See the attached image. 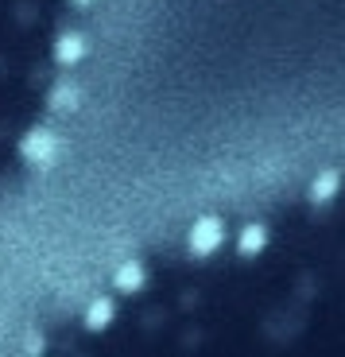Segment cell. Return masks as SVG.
I'll return each instance as SVG.
<instances>
[{
  "instance_id": "3",
  "label": "cell",
  "mask_w": 345,
  "mask_h": 357,
  "mask_svg": "<svg viewBox=\"0 0 345 357\" xmlns=\"http://www.w3.org/2000/svg\"><path fill=\"white\" fill-rule=\"evenodd\" d=\"M59 54H62V59H78V54H82V43H78V39H62Z\"/></svg>"
},
{
  "instance_id": "1",
  "label": "cell",
  "mask_w": 345,
  "mask_h": 357,
  "mask_svg": "<svg viewBox=\"0 0 345 357\" xmlns=\"http://www.w3.org/2000/svg\"><path fill=\"white\" fill-rule=\"evenodd\" d=\"M217 237H222V225H217V222H202L194 229V249L198 252H210L213 245H217Z\"/></svg>"
},
{
  "instance_id": "7",
  "label": "cell",
  "mask_w": 345,
  "mask_h": 357,
  "mask_svg": "<svg viewBox=\"0 0 345 357\" xmlns=\"http://www.w3.org/2000/svg\"><path fill=\"white\" fill-rule=\"evenodd\" d=\"M105 319H109V303L93 307V319H89V322H93V326H101V322H105Z\"/></svg>"
},
{
  "instance_id": "4",
  "label": "cell",
  "mask_w": 345,
  "mask_h": 357,
  "mask_svg": "<svg viewBox=\"0 0 345 357\" xmlns=\"http://www.w3.org/2000/svg\"><path fill=\"white\" fill-rule=\"evenodd\" d=\"M260 241H264V237H260V229H248L240 245H245V252H256V249H260Z\"/></svg>"
},
{
  "instance_id": "5",
  "label": "cell",
  "mask_w": 345,
  "mask_h": 357,
  "mask_svg": "<svg viewBox=\"0 0 345 357\" xmlns=\"http://www.w3.org/2000/svg\"><path fill=\"white\" fill-rule=\"evenodd\" d=\"M140 284V272H136V268H124L121 272V287H136Z\"/></svg>"
},
{
  "instance_id": "6",
  "label": "cell",
  "mask_w": 345,
  "mask_h": 357,
  "mask_svg": "<svg viewBox=\"0 0 345 357\" xmlns=\"http://www.w3.org/2000/svg\"><path fill=\"white\" fill-rule=\"evenodd\" d=\"M334 183H337V178H334V175H326V178L319 183V187H314V195H319V198H326L330 190H334Z\"/></svg>"
},
{
  "instance_id": "2",
  "label": "cell",
  "mask_w": 345,
  "mask_h": 357,
  "mask_svg": "<svg viewBox=\"0 0 345 357\" xmlns=\"http://www.w3.org/2000/svg\"><path fill=\"white\" fill-rule=\"evenodd\" d=\"M27 152L36 155V160H47V152H51V136H31V140H27Z\"/></svg>"
}]
</instances>
